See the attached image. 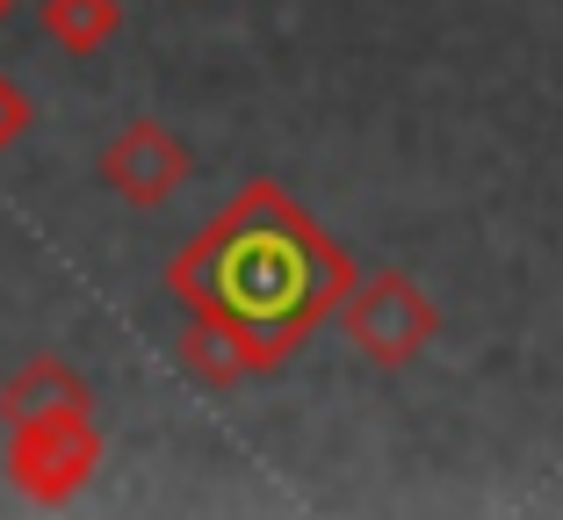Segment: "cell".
<instances>
[{
    "mask_svg": "<svg viewBox=\"0 0 563 520\" xmlns=\"http://www.w3.org/2000/svg\"><path fill=\"white\" fill-rule=\"evenodd\" d=\"M354 275V253L297 196H282V181H246L166 261L174 303L217 340H232L246 376L282 369L347 303Z\"/></svg>",
    "mask_w": 563,
    "mask_h": 520,
    "instance_id": "cell-1",
    "label": "cell"
},
{
    "mask_svg": "<svg viewBox=\"0 0 563 520\" xmlns=\"http://www.w3.org/2000/svg\"><path fill=\"white\" fill-rule=\"evenodd\" d=\"M340 325H347L354 354H368L376 369H412L419 354L441 340V311L419 289V275H405V268L354 275L347 303H340Z\"/></svg>",
    "mask_w": 563,
    "mask_h": 520,
    "instance_id": "cell-2",
    "label": "cell"
},
{
    "mask_svg": "<svg viewBox=\"0 0 563 520\" xmlns=\"http://www.w3.org/2000/svg\"><path fill=\"white\" fill-rule=\"evenodd\" d=\"M95 471H101L95 412H80V420H22V427H8V485H15L22 499L66 506Z\"/></svg>",
    "mask_w": 563,
    "mask_h": 520,
    "instance_id": "cell-3",
    "label": "cell"
},
{
    "mask_svg": "<svg viewBox=\"0 0 563 520\" xmlns=\"http://www.w3.org/2000/svg\"><path fill=\"white\" fill-rule=\"evenodd\" d=\"M95 174L109 181V196L131 202V210H159L166 196H181L196 181V152L181 131H166L159 117H131L109 145H101Z\"/></svg>",
    "mask_w": 563,
    "mask_h": 520,
    "instance_id": "cell-4",
    "label": "cell"
},
{
    "mask_svg": "<svg viewBox=\"0 0 563 520\" xmlns=\"http://www.w3.org/2000/svg\"><path fill=\"white\" fill-rule=\"evenodd\" d=\"M95 412V390L73 362L58 354H30L8 384H0V427H22V420H80Z\"/></svg>",
    "mask_w": 563,
    "mask_h": 520,
    "instance_id": "cell-5",
    "label": "cell"
},
{
    "mask_svg": "<svg viewBox=\"0 0 563 520\" xmlns=\"http://www.w3.org/2000/svg\"><path fill=\"white\" fill-rule=\"evenodd\" d=\"M36 30L58 51H73V58H95V51L117 44L123 0H36Z\"/></svg>",
    "mask_w": 563,
    "mask_h": 520,
    "instance_id": "cell-6",
    "label": "cell"
},
{
    "mask_svg": "<svg viewBox=\"0 0 563 520\" xmlns=\"http://www.w3.org/2000/svg\"><path fill=\"white\" fill-rule=\"evenodd\" d=\"M181 369L196 376V384H210V390L246 384V362L232 354V340H217L210 325H196V319H188V333H181Z\"/></svg>",
    "mask_w": 563,
    "mask_h": 520,
    "instance_id": "cell-7",
    "label": "cell"
},
{
    "mask_svg": "<svg viewBox=\"0 0 563 520\" xmlns=\"http://www.w3.org/2000/svg\"><path fill=\"white\" fill-rule=\"evenodd\" d=\"M30 123H36V101L22 95V80H8V73H0V159L30 137Z\"/></svg>",
    "mask_w": 563,
    "mask_h": 520,
    "instance_id": "cell-8",
    "label": "cell"
},
{
    "mask_svg": "<svg viewBox=\"0 0 563 520\" xmlns=\"http://www.w3.org/2000/svg\"><path fill=\"white\" fill-rule=\"evenodd\" d=\"M8 15H15V0H0V30H8Z\"/></svg>",
    "mask_w": 563,
    "mask_h": 520,
    "instance_id": "cell-9",
    "label": "cell"
}]
</instances>
